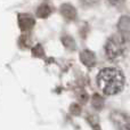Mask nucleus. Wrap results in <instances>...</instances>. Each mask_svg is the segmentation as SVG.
Here are the masks:
<instances>
[{"label":"nucleus","instance_id":"nucleus-12","mask_svg":"<svg viewBox=\"0 0 130 130\" xmlns=\"http://www.w3.org/2000/svg\"><path fill=\"white\" fill-rule=\"evenodd\" d=\"M75 95H76V98H78L82 104L87 103V101L89 99L88 94L83 89H78V90H76V92H75Z\"/></svg>","mask_w":130,"mask_h":130},{"label":"nucleus","instance_id":"nucleus-13","mask_svg":"<svg viewBox=\"0 0 130 130\" xmlns=\"http://www.w3.org/2000/svg\"><path fill=\"white\" fill-rule=\"evenodd\" d=\"M30 43H31V40H30L29 36H22L20 39V45H23L24 48H29Z\"/></svg>","mask_w":130,"mask_h":130},{"label":"nucleus","instance_id":"nucleus-7","mask_svg":"<svg viewBox=\"0 0 130 130\" xmlns=\"http://www.w3.org/2000/svg\"><path fill=\"white\" fill-rule=\"evenodd\" d=\"M61 13L66 20H70V21L75 20V17H76L75 8H74L73 6H71V5H69V4H64L63 6L61 7Z\"/></svg>","mask_w":130,"mask_h":130},{"label":"nucleus","instance_id":"nucleus-14","mask_svg":"<svg viewBox=\"0 0 130 130\" xmlns=\"http://www.w3.org/2000/svg\"><path fill=\"white\" fill-rule=\"evenodd\" d=\"M70 111H71L72 114L74 115H79L81 113V107L79 104H72L71 106H70Z\"/></svg>","mask_w":130,"mask_h":130},{"label":"nucleus","instance_id":"nucleus-10","mask_svg":"<svg viewBox=\"0 0 130 130\" xmlns=\"http://www.w3.org/2000/svg\"><path fill=\"white\" fill-rule=\"evenodd\" d=\"M62 42H63V45L66 48H69V49H72V50L75 49V41H74V39L72 38V37L64 36L63 38H62Z\"/></svg>","mask_w":130,"mask_h":130},{"label":"nucleus","instance_id":"nucleus-5","mask_svg":"<svg viewBox=\"0 0 130 130\" xmlns=\"http://www.w3.org/2000/svg\"><path fill=\"white\" fill-rule=\"evenodd\" d=\"M36 24V20L30 14H20L18 15V25L22 31H30Z\"/></svg>","mask_w":130,"mask_h":130},{"label":"nucleus","instance_id":"nucleus-1","mask_svg":"<svg viewBox=\"0 0 130 130\" xmlns=\"http://www.w3.org/2000/svg\"><path fill=\"white\" fill-rule=\"evenodd\" d=\"M97 85L105 95L119 94L124 86V76L120 70L115 67H105L97 75Z\"/></svg>","mask_w":130,"mask_h":130},{"label":"nucleus","instance_id":"nucleus-9","mask_svg":"<svg viewBox=\"0 0 130 130\" xmlns=\"http://www.w3.org/2000/svg\"><path fill=\"white\" fill-rule=\"evenodd\" d=\"M91 105L94 106L96 110H102L104 106V98L102 96H99L98 94L92 95L91 97Z\"/></svg>","mask_w":130,"mask_h":130},{"label":"nucleus","instance_id":"nucleus-3","mask_svg":"<svg viewBox=\"0 0 130 130\" xmlns=\"http://www.w3.org/2000/svg\"><path fill=\"white\" fill-rule=\"evenodd\" d=\"M111 119L119 130H130V118L127 114L115 111L111 114Z\"/></svg>","mask_w":130,"mask_h":130},{"label":"nucleus","instance_id":"nucleus-4","mask_svg":"<svg viewBox=\"0 0 130 130\" xmlns=\"http://www.w3.org/2000/svg\"><path fill=\"white\" fill-rule=\"evenodd\" d=\"M118 30L120 36L126 42H130V17L122 16L118 23Z\"/></svg>","mask_w":130,"mask_h":130},{"label":"nucleus","instance_id":"nucleus-11","mask_svg":"<svg viewBox=\"0 0 130 130\" xmlns=\"http://www.w3.org/2000/svg\"><path fill=\"white\" fill-rule=\"evenodd\" d=\"M32 55H33L34 57H38V58H42V57L45 56V50H43L42 46H41L40 43L36 45L32 48Z\"/></svg>","mask_w":130,"mask_h":130},{"label":"nucleus","instance_id":"nucleus-2","mask_svg":"<svg viewBox=\"0 0 130 130\" xmlns=\"http://www.w3.org/2000/svg\"><path fill=\"white\" fill-rule=\"evenodd\" d=\"M124 42L126 41L122 39V37L120 36H113L108 39L107 43L105 46L106 55L108 58H117L123 53L124 50Z\"/></svg>","mask_w":130,"mask_h":130},{"label":"nucleus","instance_id":"nucleus-6","mask_svg":"<svg viewBox=\"0 0 130 130\" xmlns=\"http://www.w3.org/2000/svg\"><path fill=\"white\" fill-rule=\"evenodd\" d=\"M80 61L82 62L86 66L88 67H92L96 63V56L90 50H83L80 54Z\"/></svg>","mask_w":130,"mask_h":130},{"label":"nucleus","instance_id":"nucleus-8","mask_svg":"<svg viewBox=\"0 0 130 130\" xmlns=\"http://www.w3.org/2000/svg\"><path fill=\"white\" fill-rule=\"evenodd\" d=\"M52 14V8L47 4H42L37 9V16L40 18H47Z\"/></svg>","mask_w":130,"mask_h":130}]
</instances>
